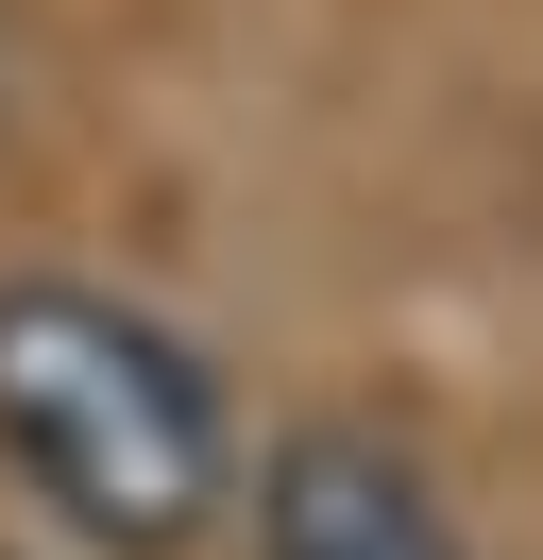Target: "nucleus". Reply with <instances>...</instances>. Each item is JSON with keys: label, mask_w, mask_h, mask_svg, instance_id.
<instances>
[{"label": "nucleus", "mask_w": 543, "mask_h": 560, "mask_svg": "<svg viewBox=\"0 0 543 560\" xmlns=\"http://www.w3.org/2000/svg\"><path fill=\"white\" fill-rule=\"evenodd\" d=\"M255 476L238 374L102 272H0V492L85 560H187Z\"/></svg>", "instance_id": "1"}, {"label": "nucleus", "mask_w": 543, "mask_h": 560, "mask_svg": "<svg viewBox=\"0 0 543 560\" xmlns=\"http://www.w3.org/2000/svg\"><path fill=\"white\" fill-rule=\"evenodd\" d=\"M238 510H255V560H475L459 492L373 408H289L238 476Z\"/></svg>", "instance_id": "2"}, {"label": "nucleus", "mask_w": 543, "mask_h": 560, "mask_svg": "<svg viewBox=\"0 0 543 560\" xmlns=\"http://www.w3.org/2000/svg\"><path fill=\"white\" fill-rule=\"evenodd\" d=\"M0 560H34V544H0Z\"/></svg>", "instance_id": "3"}]
</instances>
